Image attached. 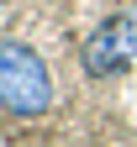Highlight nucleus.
<instances>
[{
  "label": "nucleus",
  "instance_id": "nucleus-2",
  "mask_svg": "<svg viewBox=\"0 0 137 147\" xmlns=\"http://www.w3.org/2000/svg\"><path fill=\"white\" fill-rule=\"evenodd\" d=\"M132 58H137V21L132 16H106V21H95V32L79 42V68L95 84L127 74Z\"/></svg>",
  "mask_w": 137,
  "mask_h": 147
},
{
  "label": "nucleus",
  "instance_id": "nucleus-1",
  "mask_svg": "<svg viewBox=\"0 0 137 147\" xmlns=\"http://www.w3.org/2000/svg\"><path fill=\"white\" fill-rule=\"evenodd\" d=\"M53 68L21 37H0V110L16 121H37L53 110Z\"/></svg>",
  "mask_w": 137,
  "mask_h": 147
}]
</instances>
